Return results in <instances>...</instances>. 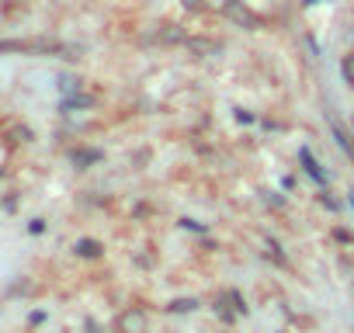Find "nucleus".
<instances>
[{
	"mask_svg": "<svg viewBox=\"0 0 354 333\" xmlns=\"http://www.w3.org/2000/svg\"><path fill=\"white\" fill-rule=\"evenodd\" d=\"M233 122H236V125H254L257 115H254L250 108H233Z\"/></svg>",
	"mask_w": 354,
	"mask_h": 333,
	"instance_id": "2eb2a0df",
	"label": "nucleus"
},
{
	"mask_svg": "<svg viewBox=\"0 0 354 333\" xmlns=\"http://www.w3.org/2000/svg\"><path fill=\"white\" fill-rule=\"evenodd\" d=\"M66 156L73 163V171H91V166H97L104 160V149H97V146H73Z\"/></svg>",
	"mask_w": 354,
	"mask_h": 333,
	"instance_id": "39448f33",
	"label": "nucleus"
},
{
	"mask_svg": "<svg viewBox=\"0 0 354 333\" xmlns=\"http://www.w3.org/2000/svg\"><path fill=\"white\" fill-rule=\"evenodd\" d=\"M261 125H264L268 132H281V129H285L281 122H271V118H261Z\"/></svg>",
	"mask_w": 354,
	"mask_h": 333,
	"instance_id": "6ab92c4d",
	"label": "nucleus"
},
{
	"mask_svg": "<svg viewBox=\"0 0 354 333\" xmlns=\"http://www.w3.org/2000/svg\"><path fill=\"white\" fill-rule=\"evenodd\" d=\"M73 254H77L80 260H101V257H104V243H101V240H91V236H80V240L73 243Z\"/></svg>",
	"mask_w": 354,
	"mask_h": 333,
	"instance_id": "6e6552de",
	"label": "nucleus"
},
{
	"mask_svg": "<svg viewBox=\"0 0 354 333\" xmlns=\"http://www.w3.org/2000/svg\"><path fill=\"white\" fill-rule=\"evenodd\" d=\"M11 132H15V135H18V142H35V132H32V129H28V125H15V129H11Z\"/></svg>",
	"mask_w": 354,
	"mask_h": 333,
	"instance_id": "dca6fc26",
	"label": "nucleus"
},
{
	"mask_svg": "<svg viewBox=\"0 0 354 333\" xmlns=\"http://www.w3.org/2000/svg\"><path fill=\"white\" fill-rule=\"evenodd\" d=\"M177 226H181L185 233H195V236H205V233H209V222H198V219H188V216L177 222Z\"/></svg>",
	"mask_w": 354,
	"mask_h": 333,
	"instance_id": "ddd939ff",
	"label": "nucleus"
},
{
	"mask_svg": "<svg viewBox=\"0 0 354 333\" xmlns=\"http://www.w3.org/2000/svg\"><path fill=\"white\" fill-rule=\"evenodd\" d=\"M323 0H302V11H309V8H319Z\"/></svg>",
	"mask_w": 354,
	"mask_h": 333,
	"instance_id": "b1692460",
	"label": "nucleus"
},
{
	"mask_svg": "<svg viewBox=\"0 0 354 333\" xmlns=\"http://www.w3.org/2000/svg\"><path fill=\"white\" fill-rule=\"evenodd\" d=\"M115 330H118V333H149V316H146V309H139V305L125 309V312L118 316Z\"/></svg>",
	"mask_w": 354,
	"mask_h": 333,
	"instance_id": "20e7f679",
	"label": "nucleus"
},
{
	"mask_svg": "<svg viewBox=\"0 0 354 333\" xmlns=\"http://www.w3.org/2000/svg\"><path fill=\"white\" fill-rule=\"evenodd\" d=\"M46 229H49V226H46V219H32V222H28V233H32V236H42Z\"/></svg>",
	"mask_w": 354,
	"mask_h": 333,
	"instance_id": "a211bd4d",
	"label": "nucleus"
},
{
	"mask_svg": "<svg viewBox=\"0 0 354 333\" xmlns=\"http://www.w3.org/2000/svg\"><path fill=\"white\" fill-rule=\"evenodd\" d=\"M59 91H63V97H66V94H77V91H84V80L73 77V73H63V77H59Z\"/></svg>",
	"mask_w": 354,
	"mask_h": 333,
	"instance_id": "9b49d317",
	"label": "nucleus"
},
{
	"mask_svg": "<svg viewBox=\"0 0 354 333\" xmlns=\"http://www.w3.org/2000/svg\"><path fill=\"white\" fill-rule=\"evenodd\" d=\"M333 236H337L340 243H354V233H347V229H333Z\"/></svg>",
	"mask_w": 354,
	"mask_h": 333,
	"instance_id": "aec40b11",
	"label": "nucleus"
},
{
	"mask_svg": "<svg viewBox=\"0 0 354 333\" xmlns=\"http://www.w3.org/2000/svg\"><path fill=\"white\" fill-rule=\"evenodd\" d=\"M156 39H160L163 46H177V42L185 46V39H188V35H185V28H181V25H174V21H167L163 28H156Z\"/></svg>",
	"mask_w": 354,
	"mask_h": 333,
	"instance_id": "1a4fd4ad",
	"label": "nucleus"
},
{
	"mask_svg": "<svg viewBox=\"0 0 354 333\" xmlns=\"http://www.w3.org/2000/svg\"><path fill=\"white\" fill-rule=\"evenodd\" d=\"M223 15L233 21V25H240V28H247V32H257L261 28V18L243 4V0H226V4H223Z\"/></svg>",
	"mask_w": 354,
	"mask_h": 333,
	"instance_id": "7ed1b4c3",
	"label": "nucleus"
},
{
	"mask_svg": "<svg viewBox=\"0 0 354 333\" xmlns=\"http://www.w3.org/2000/svg\"><path fill=\"white\" fill-rule=\"evenodd\" d=\"M295 160H299V166H302V174L313 181V184H319V188H330V181H333V174L326 171V166L313 156V149H309V142H302L299 146V153H295Z\"/></svg>",
	"mask_w": 354,
	"mask_h": 333,
	"instance_id": "f257e3e1",
	"label": "nucleus"
},
{
	"mask_svg": "<svg viewBox=\"0 0 354 333\" xmlns=\"http://www.w3.org/2000/svg\"><path fill=\"white\" fill-rule=\"evenodd\" d=\"M0 178H4V171H0Z\"/></svg>",
	"mask_w": 354,
	"mask_h": 333,
	"instance_id": "a878e982",
	"label": "nucleus"
},
{
	"mask_svg": "<svg viewBox=\"0 0 354 333\" xmlns=\"http://www.w3.org/2000/svg\"><path fill=\"white\" fill-rule=\"evenodd\" d=\"M281 188L285 191H295V178H281Z\"/></svg>",
	"mask_w": 354,
	"mask_h": 333,
	"instance_id": "5701e85b",
	"label": "nucleus"
},
{
	"mask_svg": "<svg viewBox=\"0 0 354 333\" xmlns=\"http://www.w3.org/2000/svg\"><path fill=\"white\" fill-rule=\"evenodd\" d=\"M185 49H188V56H195V59H209V56H219V42H212V39H205V35H188L185 39Z\"/></svg>",
	"mask_w": 354,
	"mask_h": 333,
	"instance_id": "0eeeda50",
	"label": "nucleus"
},
{
	"mask_svg": "<svg viewBox=\"0 0 354 333\" xmlns=\"http://www.w3.org/2000/svg\"><path fill=\"white\" fill-rule=\"evenodd\" d=\"M340 84H344L347 91H354V49L340 56Z\"/></svg>",
	"mask_w": 354,
	"mask_h": 333,
	"instance_id": "9d476101",
	"label": "nucleus"
},
{
	"mask_svg": "<svg viewBox=\"0 0 354 333\" xmlns=\"http://www.w3.org/2000/svg\"><path fill=\"white\" fill-rule=\"evenodd\" d=\"M316 202H319V205H323L326 212H340V209H344V202H340V198H333V195H330L326 188H319V195H316Z\"/></svg>",
	"mask_w": 354,
	"mask_h": 333,
	"instance_id": "f8f14e48",
	"label": "nucleus"
},
{
	"mask_svg": "<svg viewBox=\"0 0 354 333\" xmlns=\"http://www.w3.org/2000/svg\"><path fill=\"white\" fill-rule=\"evenodd\" d=\"M42 319H46V312H42V309H35V312H32V316H28V323H32V326H39V323H42Z\"/></svg>",
	"mask_w": 354,
	"mask_h": 333,
	"instance_id": "4be33fe9",
	"label": "nucleus"
},
{
	"mask_svg": "<svg viewBox=\"0 0 354 333\" xmlns=\"http://www.w3.org/2000/svg\"><path fill=\"white\" fill-rule=\"evenodd\" d=\"M198 309V298H177L167 305V312H195Z\"/></svg>",
	"mask_w": 354,
	"mask_h": 333,
	"instance_id": "4468645a",
	"label": "nucleus"
},
{
	"mask_svg": "<svg viewBox=\"0 0 354 333\" xmlns=\"http://www.w3.org/2000/svg\"><path fill=\"white\" fill-rule=\"evenodd\" d=\"M261 195H264V202H268L271 209H285V198H281L278 191H261Z\"/></svg>",
	"mask_w": 354,
	"mask_h": 333,
	"instance_id": "f3484780",
	"label": "nucleus"
},
{
	"mask_svg": "<svg viewBox=\"0 0 354 333\" xmlns=\"http://www.w3.org/2000/svg\"><path fill=\"white\" fill-rule=\"evenodd\" d=\"M323 122H326V132H330V139H333V146L354 163V139H351V132L344 129V122L333 115V111H323Z\"/></svg>",
	"mask_w": 354,
	"mask_h": 333,
	"instance_id": "f03ea898",
	"label": "nucleus"
},
{
	"mask_svg": "<svg viewBox=\"0 0 354 333\" xmlns=\"http://www.w3.org/2000/svg\"><path fill=\"white\" fill-rule=\"evenodd\" d=\"M344 205H347V209H351V212H354V188H351V191H347V198H344Z\"/></svg>",
	"mask_w": 354,
	"mask_h": 333,
	"instance_id": "393cba45",
	"label": "nucleus"
},
{
	"mask_svg": "<svg viewBox=\"0 0 354 333\" xmlns=\"http://www.w3.org/2000/svg\"><path fill=\"white\" fill-rule=\"evenodd\" d=\"M91 108H97V97L94 94L77 91V94L59 97V115H80V111H91Z\"/></svg>",
	"mask_w": 354,
	"mask_h": 333,
	"instance_id": "423d86ee",
	"label": "nucleus"
},
{
	"mask_svg": "<svg viewBox=\"0 0 354 333\" xmlns=\"http://www.w3.org/2000/svg\"><path fill=\"white\" fill-rule=\"evenodd\" d=\"M181 8H188V11H198V8H205L202 0H181Z\"/></svg>",
	"mask_w": 354,
	"mask_h": 333,
	"instance_id": "412c9836",
	"label": "nucleus"
}]
</instances>
